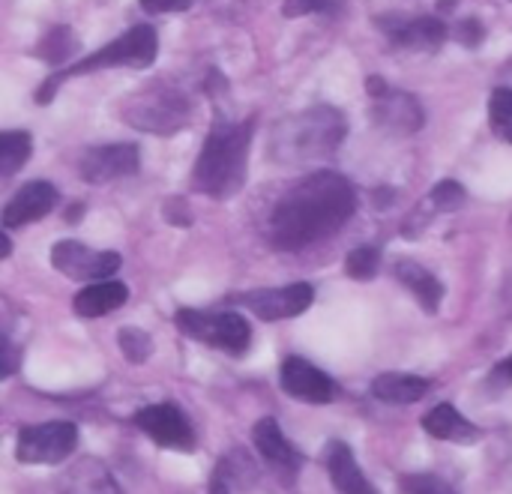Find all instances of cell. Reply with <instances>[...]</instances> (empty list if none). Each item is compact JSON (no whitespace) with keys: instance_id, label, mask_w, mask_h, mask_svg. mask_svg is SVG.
<instances>
[{"instance_id":"obj_1","label":"cell","mask_w":512,"mask_h":494,"mask_svg":"<svg viewBox=\"0 0 512 494\" xmlns=\"http://www.w3.org/2000/svg\"><path fill=\"white\" fill-rule=\"evenodd\" d=\"M357 210L354 186L336 171H315L297 180L267 219L273 249L297 252L336 234Z\"/></svg>"},{"instance_id":"obj_2","label":"cell","mask_w":512,"mask_h":494,"mask_svg":"<svg viewBox=\"0 0 512 494\" xmlns=\"http://www.w3.org/2000/svg\"><path fill=\"white\" fill-rule=\"evenodd\" d=\"M252 132H255V120H240V123L216 120L213 123L192 171V186L201 195L225 201L243 189Z\"/></svg>"},{"instance_id":"obj_3","label":"cell","mask_w":512,"mask_h":494,"mask_svg":"<svg viewBox=\"0 0 512 494\" xmlns=\"http://www.w3.org/2000/svg\"><path fill=\"white\" fill-rule=\"evenodd\" d=\"M348 135V120L333 105H312L276 123L270 135V156L279 165H309L333 156Z\"/></svg>"},{"instance_id":"obj_4","label":"cell","mask_w":512,"mask_h":494,"mask_svg":"<svg viewBox=\"0 0 512 494\" xmlns=\"http://www.w3.org/2000/svg\"><path fill=\"white\" fill-rule=\"evenodd\" d=\"M159 54V39H156V30L150 24H135L129 27L123 36L111 39L108 45L96 48L93 54L75 60L72 66H66L63 72H54L51 78H45V84L36 90V102L45 105L54 99L57 87L66 81V78H75V75H90V72H102V69H114V66H135V69H144L156 60Z\"/></svg>"},{"instance_id":"obj_5","label":"cell","mask_w":512,"mask_h":494,"mask_svg":"<svg viewBox=\"0 0 512 494\" xmlns=\"http://www.w3.org/2000/svg\"><path fill=\"white\" fill-rule=\"evenodd\" d=\"M120 114L135 129L156 132V135H174V132H180L189 123L192 102L177 87L150 84L141 93L129 96V102L120 108Z\"/></svg>"},{"instance_id":"obj_6","label":"cell","mask_w":512,"mask_h":494,"mask_svg":"<svg viewBox=\"0 0 512 494\" xmlns=\"http://www.w3.org/2000/svg\"><path fill=\"white\" fill-rule=\"evenodd\" d=\"M177 327L210 348H219L225 354H246L252 342V327L243 315L237 312H204V309H180L177 312Z\"/></svg>"},{"instance_id":"obj_7","label":"cell","mask_w":512,"mask_h":494,"mask_svg":"<svg viewBox=\"0 0 512 494\" xmlns=\"http://www.w3.org/2000/svg\"><path fill=\"white\" fill-rule=\"evenodd\" d=\"M78 447V429L75 423H39L27 426L18 435L15 456L21 465H60L66 462Z\"/></svg>"},{"instance_id":"obj_8","label":"cell","mask_w":512,"mask_h":494,"mask_svg":"<svg viewBox=\"0 0 512 494\" xmlns=\"http://www.w3.org/2000/svg\"><path fill=\"white\" fill-rule=\"evenodd\" d=\"M51 264L57 273L78 279V282H102L108 276H114L123 264V258L117 252H96L87 249L78 240H60L51 249Z\"/></svg>"},{"instance_id":"obj_9","label":"cell","mask_w":512,"mask_h":494,"mask_svg":"<svg viewBox=\"0 0 512 494\" xmlns=\"http://www.w3.org/2000/svg\"><path fill=\"white\" fill-rule=\"evenodd\" d=\"M237 303L255 312L261 321H285V318L303 315L315 303V288L309 282H294L282 288H258V291L237 297Z\"/></svg>"},{"instance_id":"obj_10","label":"cell","mask_w":512,"mask_h":494,"mask_svg":"<svg viewBox=\"0 0 512 494\" xmlns=\"http://www.w3.org/2000/svg\"><path fill=\"white\" fill-rule=\"evenodd\" d=\"M132 423L156 444V447H165V450H192L195 447V432L189 426V420L183 417V411L171 402H162V405H147L141 408Z\"/></svg>"},{"instance_id":"obj_11","label":"cell","mask_w":512,"mask_h":494,"mask_svg":"<svg viewBox=\"0 0 512 494\" xmlns=\"http://www.w3.org/2000/svg\"><path fill=\"white\" fill-rule=\"evenodd\" d=\"M138 165H141V153L135 144H102V147H90L81 153L78 174L84 183L99 186V183H111L120 177H132Z\"/></svg>"},{"instance_id":"obj_12","label":"cell","mask_w":512,"mask_h":494,"mask_svg":"<svg viewBox=\"0 0 512 494\" xmlns=\"http://www.w3.org/2000/svg\"><path fill=\"white\" fill-rule=\"evenodd\" d=\"M369 90H372V117L378 126L384 129H393V132H417L426 120L420 102L411 96V93H402V90H393L390 84L372 78L369 81Z\"/></svg>"},{"instance_id":"obj_13","label":"cell","mask_w":512,"mask_h":494,"mask_svg":"<svg viewBox=\"0 0 512 494\" xmlns=\"http://www.w3.org/2000/svg\"><path fill=\"white\" fill-rule=\"evenodd\" d=\"M282 390L300 402L309 405H330L336 399V384L327 372H321L318 366H312L303 357H285L282 360Z\"/></svg>"},{"instance_id":"obj_14","label":"cell","mask_w":512,"mask_h":494,"mask_svg":"<svg viewBox=\"0 0 512 494\" xmlns=\"http://www.w3.org/2000/svg\"><path fill=\"white\" fill-rule=\"evenodd\" d=\"M381 30L390 36L393 45L399 48H411V51H438L447 42V24L441 18H429V15H417V18H405V15H387L378 21Z\"/></svg>"},{"instance_id":"obj_15","label":"cell","mask_w":512,"mask_h":494,"mask_svg":"<svg viewBox=\"0 0 512 494\" xmlns=\"http://www.w3.org/2000/svg\"><path fill=\"white\" fill-rule=\"evenodd\" d=\"M57 204V189L45 180H33L27 186H21L9 204L3 207V228H24L30 222H39L42 216H48Z\"/></svg>"},{"instance_id":"obj_16","label":"cell","mask_w":512,"mask_h":494,"mask_svg":"<svg viewBox=\"0 0 512 494\" xmlns=\"http://www.w3.org/2000/svg\"><path fill=\"white\" fill-rule=\"evenodd\" d=\"M252 441H255L258 456H261L267 465H273L279 474L294 477V474L303 468V456H300V450H297V447L282 435V429H279V423H276L273 417H264V420H258V423H255V429H252Z\"/></svg>"},{"instance_id":"obj_17","label":"cell","mask_w":512,"mask_h":494,"mask_svg":"<svg viewBox=\"0 0 512 494\" xmlns=\"http://www.w3.org/2000/svg\"><path fill=\"white\" fill-rule=\"evenodd\" d=\"M423 429L438 438V441H450V444H477L483 438V429L474 426L468 417H462L456 411V405L441 402L435 405L426 417H423Z\"/></svg>"},{"instance_id":"obj_18","label":"cell","mask_w":512,"mask_h":494,"mask_svg":"<svg viewBox=\"0 0 512 494\" xmlns=\"http://www.w3.org/2000/svg\"><path fill=\"white\" fill-rule=\"evenodd\" d=\"M57 489H60V494H123L120 486H117V480L111 477V471L99 459H93V456L75 462L60 477Z\"/></svg>"},{"instance_id":"obj_19","label":"cell","mask_w":512,"mask_h":494,"mask_svg":"<svg viewBox=\"0 0 512 494\" xmlns=\"http://www.w3.org/2000/svg\"><path fill=\"white\" fill-rule=\"evenodd\" d=\"M327 471H330V480L339 494H378L375 486L366 480V474L360 471L354 450L342 441H333L327 447Z\"/></svg>"},{"instance_id":"obj_20","label":"cell","mask_w":512,"mask_h":494,"mask_svg":"<svg viewBox=\"0 0 512 494\" xmlns=\"http://www.w3.org/2000/svg\"><path fill=\"white\" fill-rule=\"evenodd\" d=\"M126 300H129V288L123 282L102 279V282H90L87 288H81L75 294V312L81 318H102V315L120 309Z\"/></svg>"},{"instance_id":"obj_21","label":"cell","mask_w":512,"mask_h":494,"mask_svg":"<svg viewBox=\"0 0 512 494\" xmlns=\"http://www.w3.org/2000/svg\"><path fill=\"white\" fill-rule=\"evenodd\" d=\"M396 276H399V282L417 297V303L429 312V315H435L438 309H441V300H444V285H441V279L432 273V270H426L423 264H417V261H396Z\"/></svg>"},{"instance_id":"obj_22","label":"cell","mask_w":512,"mask_h":494,"mask_svg":"<svg viewBox=\"0 0 512 494\" xmlns=\"http://www.w3.org/2000/svg\"><path fill=\"white\" fill-rule=\"evenodd\" d=\"M429 381L420 375H402V372H387L372 381V396L387 405H414L429 393Z\"/></svg>"},{"instance_id":"obj_23","label":"cell","mask_w":512,"mask_h":494,"mask_svg":"<svg viewBox=\"0 0 512 494\" xmlns=\"http://www.w3.org/2000/svg\"><path fill=\"white\" fill-rule=\"evenodd\" d=\"M33 153V138L30 132H3L0 135V177H12Z\"/></svg>"},{"instance_id":"obj_24","label":"cell","mask_w":512,"mask_h":494,"mask_svg":"<svg viewBox=\"0 0 512 494\" xmlns=\"http://www.w3.org/2000/svg\"><path fill=\"white\" fill-rule=\"evenodd\" d=\"M489 123L492 132L498 138H504L507 144H512V90L510 87H498L489 99Z\"/></svg>"},{"instance_id":"obj_25","label":"cell","mask_w":512,"mask_h":494,"mask_svg":"<svg viewBox=\"0 0 512 494\" xmlns=\"http://www.w3.org/2000/svg\"><path fill=\"white\" fill-rule=\"evenodd\" d=\"M117 345H120V351H123V357H126L129 363H147L150 354H153V339H150V333H144V330H138V327H123V330L117 333Z\"/></svg>"},{"instance_id":"obj_26","label":"cell","mask_w":512,"mask_h":494,"mask_svg":"<svg viewBox=\"0 0 512 494\" xmlns=\"http://www.w3.org/2000/svg\"><path fill=\"white\" fill-rule=\"evenodd\" d=\"M429 207L435 210V213H453V210H459L465 201H468V192H465V186L462 183H456V180H441L432 192H429Z\"/></svg>"},{"instance_id":"obj_27","label":"cell","mask_w":512,"mask_h":494,"mask_svg":"<svg viewBox=\"0 0 512 494\" xmlns=\"http://www.w3.org/2000/svg\"><path fill=\"white\" fill-rule=\"evenodd\" d=\"M378 267H381V255H378L375 246H360V249H354V252L348 255V261H345L348 276H351V279H360V282L375 279V276H378Z\"/></svg>"},{"instance_id":"obj_28","label":"cell","mask_w":512,"mask_h":494,"mask_svg":"<svg viewBox=\"0 0 512 494\" xmlns=\"http://www.w3.org/2000/svg\"><path fill=\"white\" fill-rule=\"evenodd\" d=\"M72 51H75V36H72L66 27H54V30L42 39V45H39V57H45V60H51V63L69 57Z\"/></svg>"},{"instance_id":"obj_29","label":"cell","mask_w":512,"mask_h":494,"mask_svg":"<svg viewBox=\"0 0 512 494\" xmlns=\"http://www.w3.org/2000/svg\"><path fill=\"white\" fill-rule=\"evenodd\" d=\"M402 494H459L447 480L432 477V474H411L399 480Z\"/></svg>"},{"instance_id":"obj_30","label":"cell","mask_w":512,"mask_h":494,"mask_svg":"<svg viewBox=\"0 0 512 494\" xmlns=\"http://www.w3.org/2000/svg\"><path fill=\"white\" fill-rule=\"evenodd\" d=\"M342 0H285L282 3V15L285 18H300V15H321V12H333L339 9Z\"/></svg>"},{"instance_id":"obj_31","label":"cell","mask_w":512,"mask_h":494,"mask_svg":"<svg viewBox=\"0 0 512 494\" xmlns=\"http://www.w3.org/2000/svg\"><path fill=\"white\" fill-rule=\"evenodd\" d=\"M195 0H141V9L150 15H165V12H183L189 9Z\"/></svg>"},{"instance_id":"obj_32","label":"cell","mask_w":512,"mask_h":494,"mask_svg":"<svg viewBox=\"0 0 512 494\" xmlns=\"http://www.w3.org/2000/svg\"><path fill=\"white\" fill-rule=\"evenodd\" d=\"M459 39H462L468 48L480 45V42H483V27H480V21H462V27H459Z\"/></svg>"},{"instance_id":"obj_33","label":"cell","mask_w":512,"mask_h":494,"mask_svg":"<svg viewBox=\"0 0 512 494\" xmlns=\"http://www.w3.org/2000/svg\"><path fill=\"white\" fill-rule=\"evenodd\" d=\"M492 384H498V387H512V357H507L504 363H498V366H495V372H492Z\"/></svg>"},{"instance_id":"obj_34","label":"cell","mask_w":512,"mask_h":494,"mask_svg":"<svg viewBox=\"0 0 512 494\" xmlns=\"http://www.w3.org/2000/svg\"><path fill=\"white\" fill-rule=\"evenodd\" d=\"M207 494H231V480H228V474H225L222 468H216V471H213Z\"/></svg>"}]
</instances>
